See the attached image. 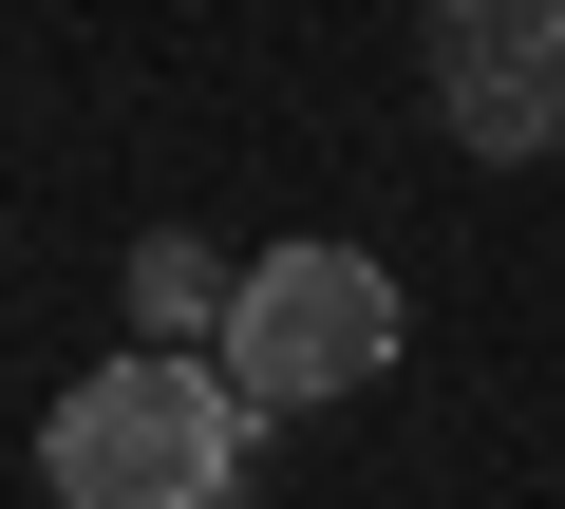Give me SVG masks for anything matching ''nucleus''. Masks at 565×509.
<instances>
[{
	"instance_id": "obj_2",
	"label": "nucleus",
	"mask_w": 565,
	"mask_h": 509,
	"mask_svg": "<svg viewBox=\"0 0 565 509\" xmlns=\"http://www.w3.org/2000/svg\"><path fill=\"white\" fill-rule=\"evenodd\" d=\"M207 359L245 378V415H321V396H359V378H396V284L359 265V245H264Z\"/></svg>"
},
{
	"instance_id": "obj_1",
	"label": "nucleus",
	"mask_w": 565,
	"mask_h": 509,
	"mask_svg": "<svg viewBox=\"0 0 565 509\" xmlns=\"http://www.w3.org/2000/svg\"><path fill=\"white\" fill-rule=\"evenodd\" d=\"M226 471H245V378L189 359V340L95 359L57 396V434H39V490L57 509H226Z\"/></svg>"
},
{
	"instance_id": "obj_3",
	"label": "nucleus",
	"mask_w": 565,
	"mask_h": 509,
	"mask_svg": "<svg viewBox=\"0 0 565 509\" xmlns=\"http://www.w3.org/2000/svg\"><path fill=\"white\" fill-rule=\"evenodd\" d=\"M434 114L490 170L565 151V0H434Z\"/></svg>"
},
{
	"instance_id": "obj_4",
	"label": "nucleus",
	"mask_w": 565,
	"mask_h": 509,
	"mask_svg": "<svg viewBox=\"0 0 565 509\" xmlns=\"http://www.w3.org/2000/svg\"><path fill=\"white\" fill-rule=\"evenodd\" d=\"M226 303H245L226 245H189V226H151V245H132V340H226Z\"/></svg>"
}]
</instances>
